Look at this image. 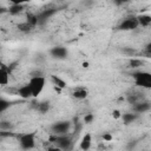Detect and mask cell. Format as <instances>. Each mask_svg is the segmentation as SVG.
<instances>
[{
	"instance_id": "obj_1",
	"label": "cell",
	"mask_w": 151,
	"mask_h": 151,
	"mask_svg": "<svg viewBox=\"0 0 151 151\" xmlns=\"http://www.w3.org/2000/svg\"><path fill=\"white\" fill-rule=\"evenodd\" d=\"M28 85L31 87V91H32V97L33 98H37L41 94V92L44 91L45 88V85H46V78L44 76H33L29 78L28 80Z\"/></svg>"
},
{
	"instance_id": "obj_2",
	"label": "cell",
	"mask_w": 151,
	"mask_h": 151,
	"mask_svg": "<svg viewBox=\"0 0 151 151\" xmlns=\"http://www.w3.org/2000/svg\"><path fill=\"white\" fill-rule=\"evenodd\" d=\"M133 79L136 85L145 87V88H150L151 87V74L149 72H144V71H139L136 72L133 74Z\"/></svg>"
},
{
	"instance_id": "obj_3",
	"label": "cell",
	"mask_w": 151,
	"mask_h": 151,
	"mask_svg": "<svg viewBox=\"0 0 151 151\" xmlns=\"http://www.w3.org/2000/svg\"><path fill=\"white\" fill-rule=\"evenodd\" d=\"M19 144L22 149H33L35 146V134L33 132L21 134L19 138Z\"/></svg>"
},
{
	"instance_id": "obj_4",
	"label": "cell",
	"mask_w": 151,
	"mask_h": 151,
	"mask_svg": "<svg viewBox=\"0 0 151 151\" xmlns=\"http://www.w3.org/2000/svg\"><path fill=\"white\" fill-rule=\"evenodd\" d=\"M137 27H139L138 25V21H137V18L136 17H127L125 18L120 24H119V29H123V31H132V29H136Z\"/></svg>"
},
{
	"instance_id": "obj_5",
	"label": "cell",
	"mask_w": 151,
	"mask_h": 151,
	"mask_svg": "<svg viewBox=\"0 0 151 151\" xmlns=\"http://www.w3.org/2000/svg\"><path fill=\"white\" fill-rule=\"evenodd\" d=\"M52 142L57 145V149H70V145H71V139L70 137L65 134H57V137L52 138Z\"/></svg>"
},
{
	"instance_id": "obj_6",
	"label": "cell",
	"mask_w": 151,
	"mask_h": 151,
	"mask_svg": "<svg viewBox=\"0 0 151 151\" xmlns=\"http://www.w3.org/2000/svg\"><path fill=\"white\" fill-rule=\"evenodd\" d=\"M68 130H70V123L68 122H59L52 126V131L55 134H65V133H67Z\"/></svg>"
},
{
	"instance_id": "obj_7",
	"label": "cell",
	"mask_w": 151,
	"mask_h": 151,
	"mask_svg": "<svg viewBox=\"0 0 151 151\" xmlns=\"http://www.w3.org/2000/svg\"><path fill=\"white\" fill-rule=\"evenodd\" d=\"M72 97L76 98V99H79V100H83V99H86L87 96H88V90L84 86H78V87H74L72 90Z\"/></svg>"
},
{
	"instance_id": "obj_8",
	"label": "cell",
	"mask_w": 151,
	"mask_h": 151,
	"mask_svg": "<svg viewBox=\"0 0 151 151\" xmlns=\"http://www.w3.org/2000/svg\"><path fill=\"white\" fill-rule=\"evenodd\" d=\"M17 94H18L19 97H21L22 99H29V98H33V97H32V91H31V87H29L28 83L25 84V85H21V86L18 88Z\"/></svg>"
},
{
	"instance_id": "obj_9",
	"label": "cell",
	"mask_w": 151,
	"mask_h": 151,
	"mask_svg": "<svg viewBox=\"0 0 151 151\" xmlns=\"http://www.w3.org/2000/svg\"><path fill=\"white\" fill-rule=\"evenodd\" d=\"M50 53H51V55H52V57H54V58H58V59H64V58L67 55V50H66L65 47L57 46V47L51 48Z\"/></svg>"
},
{
	"instance_id": "obj_10",
	"label": "cell",
	"mask_w": 151,
	"mask_h": 151,
	"mask_svg": "<svg viewBox=\"0 0 151 151\" xmlns=\"http://www.w3.org/2000/svg\"><path fill=\"white\" fill-rule=\"evenodd\" d=\"M91 145H92V134L90 132H87L83 136L79 146H80L81 150H88L91 147Z\"/></svg>"
},
{
	"instance_id": "obj_11",
	"label": "cell",
	"mask_w": 151,
	"mask_h": 151,
	"mask_svg": "<svg viewBox=\"0 0 151 151\" xmlns=\"http://www.w3.org/2000/svg\"><path fill=\"white\" fill-rule=\"evenodd\" d=\"M138 25L142 27H149L151 25V17L149 14H139L136 17Z\"/></svg>"
},
{
	"instance_id": "obj_12",
	"label": "cell",
	"mask_w": 151,
	"mask_h": 151,
	"mask_svg": "<svg viewBox=\"0 0 151 151\" xmlns=\"http://www.w3.org/2000/svg\"><path fill=\"white\" fill-rule=\"evenodd\" d=\"M9 83V73L6 67H0V86H6Z\"/></svg>"
},
{
	"instance_id": "obj_13",
	"label": "cell",
	"mask_w": 151,
	"mask_h": 151,
	"mask_svg": "<svg viewBox=\"0 0 151 151\" xmlns=\"http://www.w3.org/2000/svg\"><path fill=\"white\" fill-rule=\"evenodd\" d=\"M51 79H52V81H53L55 87H59V88H65L66 87V81L63 80L60 77L53 74V76H51Z\"/></svg>"
},
{
	"instance_id": "obj_14",
	"label": "cell",
	"mask_w": 151,
	"mask_h": 151,
	"mask_svg": "<svg viewBox=\"0 0 151 151\" xmlns=\"http://www.w3.org/2000/svg\"><path fill=\"white\" fill-rule=\"evenodd\" d=\"M120 118L123 119L124 124H130L137 118V116H136V113H122Z\"/></svg>"
},
{
	"instance_id": "obj_15",
	"label": "cell",
	"mask_w": 151,
	"mask_h": 151,
	"mask_svg": "<svg viewBox=\"0 0 151 151\" xmlns=\"http://www.w3.org/2000/svg\"><path fill=\"white\" fill-rule=\"evenodd\" d=\"M149 110H150V104L149 103H139L134 106V111L138 112V113H140V112L143 113V112L149 111Z\"/></svg>"
},
{
	"instance_id": "obj_16",
	"label": "cell",
	"mask_w": 151,
	"mask_h": 151,
	"mask_svg": "<svg viewBox=\"0 0 151 151\" xmlns=\"http://www.w3.org/2000/svg\"><path fill=\"white\" fill-rule=\"evenodd\" d=\"M18 28H19V31H21V32H24V33H27V32H31L34 27H33L32 25H29L27 21H24V22H20V24L18 25Z\"/></svg>"
},
{
	"instance_id": "obj_17",
	"label": "cell",
	"mask_w": 151,
	"mask_h": 151,
	"mask_svg": "<svg viewBox=\"0 0 151 151\" xmlns=\"http://www.w3.org/2000/svg\"><path fill=\"white\" fill-rule=\"evenodd\" d=\"M26 21H27L29 25H32L33 27H35V26L39 24V21H38V15H37V14H28Z\"/></svg>"
},
{
	"instance_id": "obj_18",
	"label": "cell",
	"mask_w": 151,
	"mask_h": 151,
	"mask_svg": "<svg viewBox=\"0 0 151 151\" xmlns=\"http://www.w3.org/2000/svg\"><path fill=\"white\" fill-rule=\"evenodd\" d=\"M143 65V61L139 60V59H131L130 60V67L132 68H136V67H139Z\"/></svg>"
},
{
	"instance_id": "obj_19",
	"label": "cell",
	"mask_w": 151,
	"mask_h": 151,
	"mask_svg": "<svg viewBox=\"0 0 151 151\" xmlns=\"http://www.w3.org/2000/svg\"><path fill=\"white\" fill-rule=\"evenodd\" d=\"M93 119H94V116H93L92 113H87V114H85V117H84V122H85L86 124L92 123Z\"/></svg>"
},
{
	"instance_id": "obj_20",
	"label": "cell",
	"mask_w": 151,
	"mask_h": 151,
	"mask_svg": "<svg viewBox=\"0 0 151 151\" xmlns=\"http://www.w3.org/2000/svg\"><path fill=\"white\" fill-rule=\"evenodd\" d=\"M8 105H9V104H8L6 100H4V99L0 98V113H1L2 111H5V110L8 107Z\"/></svg>"
},
{
	"instance_id": "obj_21",
	"label": "cell",
	"mask_w": 151,
	"mask_h": 151,
	"mask_svg": "<svg viewBox=\"0 0 151 151\" xmlns=\"http://www.w3.org/2000/svg\"><path fill=\"white\" fill-rule=\"evenodd\" d=\"M112 117H113V119H120V117H122V112H120L119 110H113V112H112Z\"/></svg>"
},
{
	"instance_id": "obj_22",
	"label": "cell",
	"mask_w": 151,
	"mask_h": 151,
	"mask_svg": "<svg viewBox=\"0 0 151 151\" xmlns=\"http://www.w3.org/2000/svg\"><path fill=\"white\" fill-rule=\"evenodd\" d=\"M7 1H9V2L13 4V5H22L24 2H26V1H28V0H7Z\"/></svg>"
},
{
	"instance_id": "obj_23",
	"label": "cell",
	"mask_w": 151,
	"mask_h": 151,
	"mask_svg": "<svg viewBox=\"0 0 151 151\" xmlns=\"http://www.w3.org/2000/svg\"><path fill=\"white\" fill-rule=\"evenodd\" d=\"M104 140H107V142H110V140H112V136L111 134H104Z\"/></svg>"
},
{
	"instance_id": "obj_24",
	"label": "cell",
	"mask_w": 151,
	"mask_h": 151,
	"mask_svg": "<svg viewBox=\"0 0 151 151\" xmlns=\"http://www.w3.org/2000/svg\"><path fill=\"white\" fill-rule=\"evenodd\" d=\"M116 4H118V5H122V4H125V2H127L129 0H113Z\"/></svg>"
},
{
	"instance_id": "obj_25",
	"label": "cell",
	"mask_w": 151,
	"mask_h": 151,
	"mask_svg": "<svg viewBox=\"0 0 151 151\" xmlns=\"http://www.w3.org/2000/svg\"><path fill=\"white\" fill-rule=\"evenodd\" d=\"M83 67H88V63H83Z\"/></svg>"
},
{
	"instance_id": "obj_26",
	"label": "cell",
	"mask_w": 151,
	"mask_h": 151,
	"mask_svg": "<svg viewBox=\"0 0 151 151\" xmlns=\"http://www.w3.org/2000/svg\"><path fill=\"white\" fill-rule=\"evenodd\" d=\"M0 12H1V8H0Z\"/></svg>"
}]
</instances>
